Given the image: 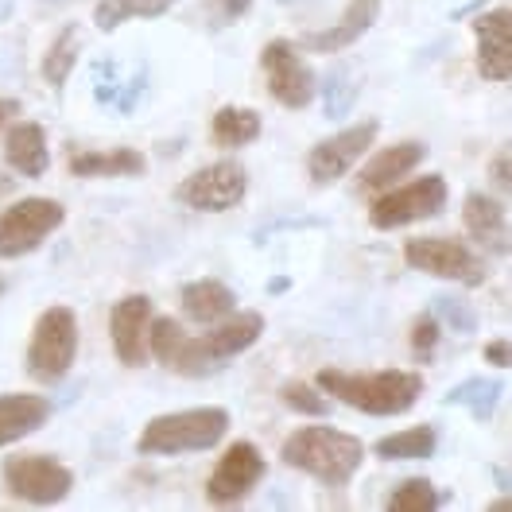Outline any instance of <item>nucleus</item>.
Returning a JSON list of instances; mask_svg holds the SVG:
<instances>
[{
    "instance_id": "nucleus-20",
    "label": "nucleus",
    "mask_w": 512,
    "mask_h": 512,
    "mask_svg": "<svg viewBox=\"0 0 512 512\" xmlns=\"http://www.w3.org/2000/svg\"><path fill=\"white\" fill-rule=\"evenodd\" d=\"M4 160L16 175L24 179H39L47 175L51 167V152H47V132L35 121H20V125L8 128V140H4Z\"/></svg>"
},
{
    "instance_id": "nucleus-19",
    "label": "nucleus",
    "mask_w": 512,
    "mask_h": 512,
    "mask_svg": "<svg viewBox=\"0 0 512 512\" xmlns=\"http://www.w3.org/2000/svg\"><path fill=\"white\" fill-rule=\"evenodd\" d=\"M462 222L470 229V237L481 241L485 249H493V253H509V214H505V206L501 202H493L489 194H466V202H462Z\"/></svg>"
},
{
    "instance_id": "nucleus-3",
    "label": "nucleus",
    "mask_w": 512,
    "mask_h": 512,
    "mask_svg": "<svg viewBox=\"0 0 512 512\" xmlns=\"http://www.w3.org/2000/svg\"><path fill=\"white\" fill-rule=\"evenodd\" d=\"M229 431L225 408H187V412H167L148 419L140 431L136 450L140 454H191V450L218 447Z\"/></svg>"
},
{
    "instance_id": "nucleus-28",
    "label": "nucleus",
    "mask_w": 512,
    "mask_h": 512,
    "mask_svg": "<svg viewBox=\"0 0 512 512\" xmlns=\"http://www.w3.org/2000/svg\"><path fill=\"white\" fill-rule=\"evenodd\" d=\"M78 55H82V28L66 24L63 32L55 35V43L47 47V55H43V82L63 90L70 82V74H74V66H78Z\"/></svg>"
},
{
    "instance_id": "nucleus-27",
    "label": "nucleus",
    "mask_w": 512,
    "mask_h": 512,
    "mask_svg": "<svg viewBox=\"0 0 512 512\" xmlns=\"http://www.w3.org/2000/svg\"><path fill=\"white\" fill-rule=\"evenodd\" d=\"M501 392H505V384H501V381L470 377V381L454 384L447 396H443V404H447V408H466V412L478 419V423H489V419H493V412H497Z\"/></svg>"
},
{
    "instance_id": "nucleus-25",
    "label": "nucleus",
    "mask_w": 512,
    "mask_h": 512,
    "mask_svg": "<svg viewBox=\"0 0 512 512\" xmlns=\"http://www.w3.org/2000/svg\"><path fill=\"white\" fill-rule=\"evenodd\" d=\"M179 0H97L94 8V24L97 32H117L128 20H156V16H167Z\"/></svg>"
},
{
    "instance_id": "nucleus-44",
    "label": "nucleus",
    "mask_w": 512,
    "mask_h": 512,
    "mask_svg": "<svg viewBox=\"0 0 512 512\" xmlns=\"http://www.w3.org/2000/svg\"><path fill=\"white\" fill-rule=\"evenodd\" d=\"M43 4H66V0H43Z\"/></svg>"
},
{
    "instance_id": "nucleus-29",
    "label": "nucleus",
    "mask_w": 512,
    "mask_h": 512,
    "mask_svg": "<svg viewBox=\"0 0 512 512\" xmlns=\"http://www.w3.org/2000/svg\"><path fill=\"white\" fill-rule=\"evenodd\" d=\"M319 90H322V109H326V117L338 121V117H346L353 105H357L361 74H357V66H334V70L326 74V86H319Z\"/></svg>"
},
{
    "instance_id": "nucleus-31",
    "label": "nucleus",
    "mask_w": 512,
    "mask_h": 512,
    "mask_svg": "<svg viewBox=\"0 0 512 512\" xmlns=\"http://www.w3.org/2000/svg\"><path fill=\"white\" fill-rule=\"evenodd\" d=\"M280 396H284V404H288L291 412H299V416H330V396L322 392L319 384H307V381H288L280 388Z\"/></svg>"
},
{
    "instance_id": "nucleus-39",
    "label": "nucleus",
    "mask_w": 512,
    "mask_h": 512,
    "mask_svg": "<svg viewBox=\"0 0 512 512\" xmlns=\"http://www.w3.org/2000/svg\"><path fill=\"white\" fill-rule=\"evenodd\" d=\"M8 117H20V101L0 97V125H8Z\"/></svg>"
},
{
    "instance_id": "nucleus-1",
    "label": "nucleus",
    "mask_w": 512,
    "mask_h": 512,
    "mask_svg": "<svg viewBox=\"0 0 512 512\" xmlns=\"http://www.w3.org/2000/svg\"><path fill=\"white\" fill-rule=\"evenodd\" d=\"M326 396L350 404L365 416H404L423 396V377L408 369H381V373H350V369H319L315 373Z\"/></svg>"
},
{
    "instance_id": "nucleus-18",
    "label": "nucleus",
    "mask_w": 512,
    "mask_h": 512,
    "mask_svg": "<svg viewBox=\"0 0 512 512\" xmlns=\"http://www.w3.org/2000/svg\"><path fill=\"white\" fill-rule=\"evenodd\" d=\"M55 416V404L35 392H4L0 396V447L20 443L24 435L39 431L47 419Z\"/></svg>"
},
{
    "instance_id": "nucleus-12",
    "label": "nucleus",
    "mask_w": 512,
    "mask_h": 512,
    "mask_svg": "<svg viewBox=\"0 0 512 512\" xmlns=\"http://www.w3.org/2000/svg\"><path fill=\"white\" fill-rule=\"evenodd\" d=\"M148 353L160 361L163 369H171L179 377H210V373H218V365L210 361V353L202 350V338L183 334V326L175 319H152Z\"/></svg>"
},
{
    "instance_id": "nucleus-15",
    "label": "nucleus",
    "mask_w": 512,
    "mask_h": 512,
    "mask_svg": "<svg viewBox=\"0 0 512 512\" xmlns=\"http://www.w3.org/2000/svg\"><path fill=\"white\" fill-rule=\"evenodd\" d=\"M478 39V74L485 82H509L512 78V12L489 8L474 20Z\"/></svg>"
},
{
    "instance_id": "nucleus-2",
    "label": "nucleus",
    "mask_w": 512,
    "mask_h": 512,
    "mask_svg": "<svg viewBox=\"0 0 512 512\" xmlns=\"http://www.w3.org/2000/svg\"><path fill=\"white\" fill-rule=\"evenodd\" d=\"M280 458L291 470H303V474H311V478L330 485V489H342L361 470L365 443L346 435V431H338V427H326V423L322 427H299L284 439Z\"/></svg>"
},
{
    "instance_id": "nucleus-6",
    "label": "nucleus",
    "mask_w": 512,
    "mask_h": 512,
    "mask_svg": "<svg viewBox=\"0 0 512 512\" xmlns=\"http://www.w3.org/2000/svg\"><path fill=\"white\" fill-rule=\"evenodd\" d=\"M0 474H4V485H8L12 497L39 505V509L59 505L74 489V474L47 454H12V458H4Z\"/></svg>"
},
{
    "instance_id": "nucleus-5",
    "label": "nucleus",
    "mask_w": 512,
    "mask_h": 512,
    "mask_svg": "<svg viewBox=\"0 0 512 512\" xmlns=\"http://www.w3.org/2000/svg\"><path fill=\"white\" fill-rule=\"evenodd\" d=\"M66 222L63 202L55 198H20L0 214V260H20L35 253Z\"/></svg>"
},
{
    "instance_id": "nucleus-30",
    "label": "nucleus",
    "mask_w": 512,
    "mask_h": 512,
    "mask_svg": "<svg viewBox=\"0 0 512 512\" xmlns=\"http://www.w3.org/2000/svg\"><path fill=\"white\" fill-rule=\"evenodd\" d=\"M447 501V493H439L427 478H408L400 481L392 493H388V512H435Z\"/></svg>"
},
{
    "instance_id": "nucleus-10",
    "label": "nucleus",
    "mask_w": 512,
    "mask_h": 512,
    "mask_svg": "<svg viewBox=\"0 0 512 512\" xmlns=\"http://www.w3.org/2000/svg\"><path fill=\"white\" fill-rule=\"evenodd\" d=\"M260 66L268 78V94L276 97L284 109H307L319 94V78L315 70L299 59V51L288 39H272L260 51Z\"/></svg>"
},
{
    "instance_id": "nucleus-14",
    "label": "nucleus",
    "mask_w": 512,
    "mask_h": 512,
    "mask_svg": "<svg viewBox=\"0 0 512 512\" xmlns=\"http://www.w3.org/2000/svg\"><path fill=\"white\" fill-rule=\"evenodd\" d=\"M148 330H152V299L148 295H125L109 315V338L121 365L140 369L148 361Z\"/></svg>"
},
{
    "instance_id": "nucleus-26",
    "label": "nucleus",
    "mask_w": 512,
    "mask_h": 512,
    "mask_svg": "<svg viewBox=\"0 0 512 512\" xmlns=\"http://www.w3.org/2000/svg\"><path fill=\"white\" fill-rule=\"evenodd\" d=\"M260 113L256 109H241V105H222L210 121V136L218 148H245L260 136Z\"/></svg>"
},
{
    "instance_id": "nucleus-32",
    "label": "nucleus",
    "mask_w": 512,
    "mask_h": 512,
    "mask_svg": "<svg viewBox=\"0 0 512 512\" xmlns=\"http://www.w3.org/2000/svg\"><path fill=\"white\" fill-rule=\"evenodd\" d=\"M431 315L439 319V326H450L454 334H478V315L470 303L454 299V295H435L431 299Z\"/></svg>"
},
{
    "instance_id": "nucleus-40",
    "label": "nucleus",
    "mask_w": 512,
    "mask_h": 512,
    "mask_svg": "<svg viewBox=\"0 0 512 512\" xmlns=\"http://www.w3.org/2000/svg\"><path fill=\"white\" fill-rule=\"evenodd\" d=\"M272 291H288V280H268V295Z\"/></svg>"
},
{
    "instance_id": "nucleus-16",
    "label": "nucleus",
    "mask_w": 512,
    "mask_h": 512,
    "mask_svg": "<svg viewBox=\"0 0 512 512\" xmlns=\"http://www.w3.org/2000/svg\"><path fill=\"white\" fill-rule=\"evenodd\" d=\"M381 4L384 0H350L346 12H342V20L330 24L326 32L303 35V47H311V51H319V55H338V51H346L350 43H357L361 35L377 24Z\"/></svg>"
},
{
    "instance_id": "nucleus-9",
    "label": "nucleus",
    "mask_w": 512,
    "mask_h": 512,
    "mask_svg": "<svg viewBox=\"0 0 512 512\" xmlns=\"http://www.w3.org/2000/svg\"><path fill=\"white\" fill-rule=\"evenodd\" d=\"M447 198V179L443 175H427V179H416L408 187H396V191L381 194L369 206V222L377 225V229H400V225L423 222V218L443 214Z\"/></svg>"
},
{
    "instance_id": "nucleus-36",
    "label": "nucleus",
    "mask_w": 512,
    "mask_h": 512,
    "mask_svg": "<svg viewBox=\"0 0 512 512\" xmlns=\"http://www.w3.org/2000/svg\"><path fill=\"white\" fill-rule=\"evenodd\" d=\"M249 8H253V0H210V20H214V28H229Z\"/></svg>"
},
{
    "instance_id": "nucleus-11",
    "label": "nucleus",
    "mask_w": 512,
    "mask_h": 512,
    "mask_svg": "<svg viewBox=\"0 0 512 512\" xmlns=\"http://www.w3.org/2000/svg\"><path fill=\"white\" fill-rule=\"evenodd\" d=\"M377 132H381V121H361V125H350L342 128V132H334V136H326V140H319L311 148V156H307V171H311L315 187L338 183L353 163L373 148Z\"/></svg>"
},
{
    "instance_id": "nucleus-24",
    "label": "nucleus",
    "mask_w": 512,
    "mask_h": 512,
    "mask_svg": "<svg viewBox=\"0 0 512 512\" xmlns=\"http://www.w3.org/2000/svg\"><path fill=\"white\" fill-rule=\"evenodd\" d=\"M435 447H439V431L431 423H419V427H408V431L377 439L373 454L384 458V462H419V458H431Z\"/></svg>"
},
{
    "instance_id": "nucleus-33",
    "label": "nucleus",
    "mask_w": 512,
    "mask_h": 512,
    "mask_svg": "<svg viewBox=\"0 0 512 512\" xmlns=\"http://www.w3.org/2000/svg\"><path fill=\"white\" fill-rule=\"evenodd\" d=\"M121 90H125V78H121V66L113 59H101L94 63V101L105 105V109H117L121 101Z\"/></svg>"
},
{
    "instance_id": "nucleus-7",
    "label": "nucleus",
    "mask_w": 512,
    "mask_h": 512,
    "mask_svg": "<svg viewBox=\"0 0 512 512\" xmlns=\"http://www.w3.org/2000/svg\"><path fill=\"white\" fill-rule=\"evenodd\" d=\"M404 260L439 280H454L466 288H481L485 284V260H481L466 241H450V237H412L404 245Z\"/></svg>"
},
{
    "instance_id": "nucleus-22",
    "label": "nucleus",
    "mask_w": 512,
    "mask_h": 512,
    "mask_svg": "<svg viewBox=\"0 0 512 512\" xmlns=\"http://www.w3.org/2000/svg\"><path fill=\"white\" fill-rule=\"evenodd\" d=\"M423 160H427V144H419V140H404V144L381 148L373 160L365 163L361 187H365V191H384V187H392L396 179H404L408 171H416Z\"/></svg>"
},
{
    "instance_id": "nucleus-43",
    "label": "nucleus",
    "mask_w": 512,
    "mask_h": 512,
    "mask_svg": "<svg viewBox=\"0 0 512 512\" xmlns=\"http://www.w3.org/2000/svg\"><path fill=\"white\" fill-rule=\"evenodd\" d=\"M4 16H8V4H0V20H4Z\"/></svg>"
},
{
    "instance_id": "nucleus-23",
    "label": "nucleus",
    "mask_w": 512,
    "mask_h": 512,
    "mask_svg": "<svg viewBox=\"0 0 512 512\" xmlns=\"http://www.w3.org/2000/svg\"><path fill=\"white\" fill-rule=\"evenodd\" d=\"M233 307H237V295L225 288L222 280H194L183 288V311L191 322L214 326L225 315H233Z\"/></svg>"
},
{
    "instance_id": "nucleus-37",
    "label": "nucleus",
    "mask_w": 512,
    "mask_h": 512,
    "mask_svg": "<svg viewBox=\"0 0 512 512\" xmlns=\"http://www.w3.org/2000/svg\"><path fill=\"white\" fill-rule=\"evenodd\" d=\"M485 361H489V365H497V369H509V365H512L509 338H493V342L485 346Z\"/></svg>"
},
{
    "instance_id": "nucleus-8",
    "label": "nucleus",
    "mask_w": 512,
    "mask_h": 512,
    "mask_svg": "<svg viewBox=\"0 0 512 512\" xmlns=\"http://www.w3.org/2000/svg\"><path fill=\"white\" fill-rule=\"evenodd\" d=\"M245 194H249L245 167L233 160L206 163V167L191 171V175L175 187V198H179L183 206L198 210V214H225V210L241 206Z\"/></svg>"
},
{
    "instance_id": "nucleus-46",
    "label": "nucleus",
    "mask_w": 512,
    "mask_h": 512,
    "mask_svg": "<svg viewBox=\"0 0 512 512\" xmlns=\"http://www.w3.org/2000/svg\"><path fill=\"white\" fill-rule=\"evenodd\" d=\"M284 4H288V0H284Z\"/></svg>"
},
{
    "instance_id": "nucleus-4",
    "label": "nucleus",
    "mask_w": 512,
    "mask_h": 512,
    "mask_svg": "<svg viewBox=\"0 0 512 512\" xmlns=\"http://www.w3.org/2000/svg\"><path fill=\"white\" fill-rule=\"evenodd\" d=\"M78 353V319L70 307H47L32 326V342H28V373L39 384H59L74 365Z\"/></svg>"
},
{
    "instance_id": "nucleus-38",
    "label": "nucleus",
    "mask_w": 512,
    "mask_h": 512,
    "mask_svg": "<svg viewBox=\"0 0 512 512\" xmlns=\"http://www.w3.org/2000/svg\"><path fill=\"white\" fill-rule=\"evenodd\" d=\"M489 175H493V183L501 187V191H509L512 187V175H509V152H497L493 163H489Z\"/></svg>"
},
{
    "instance_id": "nucleus-34",
    "label": "nucleus",
    "mask_w": 512,
    "mask_h": 512,
    "mask_svg": "<svg viewBox=\"0 0 512 512\" xmlns=\"http://www.w3.org/2000/svg\"><path fill=\"white\" fill-rule=\"evenodd\" d=\"M435 350H439V319L431 311H423L412 322V353H416V361H431Z\"/></svg>"
},
{
    "instance_id": "nucleus-21",
    "label": "nucleus",
    "mask_w": 512,
    "mask_h": 512,
    "mask_svg": "<svg viewBox=\"0 0 512 512\" xmlns=\"http://www.w3.org/2000/svg\"><path fill=\"white\" fill-rule=\"evenodd\" d=\"M66 167L74 179H136L148 171V160L136 148H109V152H74Z\"/></svg>"
},
{
    "instance_id": "nucleus-17",
    "label": "nucleus",
    "mask_w": 512,
    "mask_h": 512,
    "mask_svg": "<svg viewBox=\"0 0 512 512\" xmlns=\"http://www.w3.org/2000/svg\"><path fill=\"white\" fill-rule=\"evenodd\" d=\"M260 334H264V315H256V311L225 315L222 322H214L210 334H202V350L210 353V361L222 369L225 361H233L237 353H245L249 346H256Z\"/></svg>"
},
{
    "instance_id": "nucleus-13",
    "label": "nucleus",
    "mask_w": 512,
    "mask_h": 512,
    "mask_svg": "<svg viewBox=\"0 0 512 512\" xmlns=\"http://www.w3.org/2000/svg\"><path fill=\"white\" fill-rule=\"evenodd\" d=\"M264 454L253 443H233L218 458V470L206 481V501L210 505H237L241 497H249L256 481L264 478Z\"/></svg>"
},
{
    "instance_id": "nucleus-45",
    "label": "nucleus",
    "mask_w": 512,
    "mask_h": 512,
    "mask_svg": "<svg viewBox=\"0 0 512 512\" xmlns=\"http://www.w3.org/2000/svg\"><path fill=\"white\" fill-rule=\"evenodd\" d=\"M0 291H4V280H0Z\"/></svg>"
},
{
    "instance_id": "nucleus-42",
    "label": "nucleus",
    "mask_w": 512,
    "mask_h": 512,
    "mask_svg": "<svg viewBox=\"0 0 512 512\" xmlns=\"http://www.w3.org/2000/svg\"><path fill=\"white\" fill-rule=\"evenodd\" d=\"M489 512H509V501H505V497H501V501H493V505H489Z\"/></svg>"
},
{
    "instance_id": "nucleus-35",
    "label": "nucleus",
    "mask_w": 512,
    "mask_h": 512,
    "mask_svg": "<svg viewBox=\"0 0 512 512\" xmlns=\"http://www.w3.org/2000/svg\"><path fill=\"white\" fill-rule=\"evenodd\" d=\"M148 82H152V70H148V63H136L132 66V74L125 78V90H121V101H117V113H136V105L144 101V94H148Z\"/></svg>"
},
{
    "instance_id": "nucleus-41",
    "label": "nucleus",
    "mask_w": 512,
    "mask_h": 512,
    "mask_svg": "<svg viewBox=\"0 0 512 512\" xmlns=\"http://www.w3.org/2000/svg\"><path fill=\"white\" fill-rule=\"evenodd\" d=\"M493 478H497V485H501V489H509V474H505V470H493Z\"/></svg>"
}]
</instances>
